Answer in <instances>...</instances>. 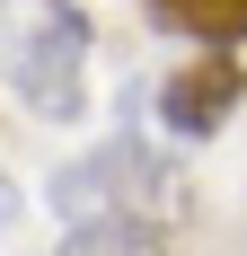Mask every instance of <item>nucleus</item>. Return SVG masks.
Returning a JSON list of instances; mask_svg holds the SVG:
<instances>
[{
    "instance_id": "f257e3e1",
    "label": "nucleus",
    "mask_w": 247,
    "mask_h": 256,
    "mask_svg": "<svg viewBox=\"0 0 247 256\" xmlns=\"http://www.w3.org/2000/svg\"><path fill=\"white\" fill-rule=\"evenodd\" d=\"M53 212L62 230L71 221H150V230H176L186 221V168L150 142H98L88 159H71L53 177Z\"/></svg>"
},
{
    "instance_id": "f03ea898",
    "label": "nucleus",
    "mask_w": 247,
    "mask_h": 256,
    "mask_svg": "<svg viewBox=\"0 0 247 256\" xmlns=\"http://www.w3.org/2000/svg\"><path fill=\"white\" fill-rule=\"evenodd\" d=\"M0 80L36 115L71 124L88 98V18L71 0H0Z\"/></svg>"
},
{
    "instance_id": "7ed1b4c3",
    "label": "nucleus",
    "mask_w": 247,
    "mask_h": 256,
    "mask_svg": "<svg viewBox=\"0 0 247 256\" xmlns=\"http://www.w3.org/2000/svg\"><path fill=\"white\" fill-rule=\"evenodd\" d=\"M238 98H247V71L230 53H212V62H186V71L159 88V124H168V142H212Z\"/></svg>"
},
{
    "instance_id": "20e7f679",
    "label": "nucleus",
    "mask_w": 247,
    "mask_h": 256,
    "mask_svg": "<svg viewBox=\"0 0 247 256\" xmlns=\"http://www.w3.org/2000/svg\"><path fill=\"white\" fill-rule=\"evenodd\" d=\"M150 18L194 44H247V0H150Z\"/></svg>"
},
{
    "instance_id": "39448f33",
    "label": "nucleus",
    "mask_w": 247,
    "mask_h": 256,
    "mask_svg": "<svg viewBox=\"0 0 247 256\" xmlns=\"http://www.w3.org/2000/svg\"><path fill=\"white\" fill-rule=\"evenodd\" d=\"M62 256H168V230H150V221H71Z\"/></svg>"
}]
</instances>
